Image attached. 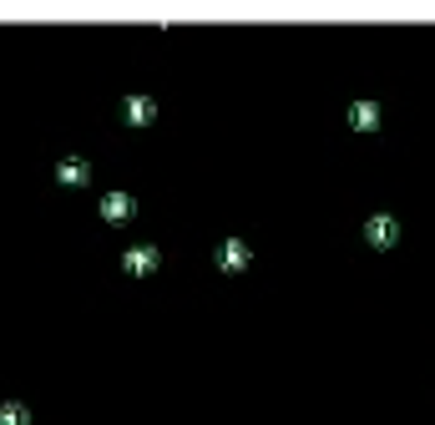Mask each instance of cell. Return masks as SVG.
Listing matches in <instances>:
<instances>
[{
	"mask_svg": "<svg viewBox=\"0 0 435 425\" xmlns=\"http://www.w3.org/2000/svg\"><path fill=\"white\" fill-rule=\"evenodd\" d=\"M152 263H157V253H152V248H142V253H127V268H132V274H147Z\"/></svg>",
	"mask_w": 435,
	"mask_h": 425,
	"instance_id": "cell-1",
	"label": "cell"
},
{
	"mask_svg": "<svg viewBox=\"0 0 435 425\" xmlns=\"http://www.w3.org/2000/svg\"><path fill=\"white\" fill-rule=\"evenodd\" d=\"M107 213H111V223H122L127 218V198H107Z\"/></svg>",
	"mask_w": 435,
	"mask_h": 425,
	"instance_id": "cell-2",
	"label": "cell"
},
{
	"mask_svg": "<svg viewBox=\"0 0 435 425\" xmlns=\"http://www.w3.org/2000/svg\"><path fill=\"white\" fill-rule=\"evenodd\" d=\"M223 263L228 268H243V248H238V243H228V248H223Z\"/></svg>",
	"mask_w": 435,
	"mask_h": 425,
	"instance_id": "cell-3",
	"label": "cell"
},
{
	"mask_svg": "<svg viewBox=\"0 0 435 425\" xmlns=\"http://www.w3.org/2000/svg\"><path fill=\"white\" fill-rule=\"evenodd\" d=\"M0 420H5V425H25V410L21 405H5V410H0Z\"/></svg>",
	"mask_w": 435,
	"mask_h": 425,
	"instance_id": "cell-4",
	"label": "cell"
},
{
	"mask_svg": "<svg viewBox=\"0 0 435 425\" xmlns=\"http://www.w3.org/2000/svg\"><path fill=\"white\" fill-rule=\"evenodd\" d=\"M61 177H66V183H81L86 167H81V162H66V167H61Z\"/></svg>",
	"mask_w": 435,
	"mask_h": 425,
	"instance_id": "cell-5",
	"label": "cell"
},
{
	"mask_svg": "<svg viewBox=\"0 0 435 425\" xmlns=\"http://www.w3.org/2000/svg\"><path fill=\"white\" fill-rule=\"evenodd\" d=\"M147 117H152V101L137 96V101H132V122H147Z\"/></svg>",
	"mask_w": 435,
	"mask_h": 425,
	"instance_id": "cell-6",
	"label": "cell"
}]
</instances>
